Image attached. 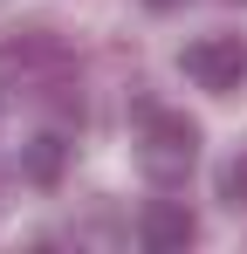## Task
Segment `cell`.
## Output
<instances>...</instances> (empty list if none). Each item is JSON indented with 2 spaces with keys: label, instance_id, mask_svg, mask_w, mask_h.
Instances as JSON below:
<instances>
[{
  "label": "cell",
  "instance_id": "cell-5",
  "mask_svg": "<svg viewBox=\"0 0 247 254\" xmlns=\"http://www.w3.org/2000/svg\"><path fill=\"white\" fill-rule=\"evenodd\" d=\"M48 62H62V42L55 35H21V42H0V69L14 76V69H48Z\"/></svg>",
  "mask_w": 247,
  "mask_h": 254
},
{
  "label": "cell",
  "instance_id": "cell-6",
  "mask_svg": "<svg viewBox=\"0 0 247 254\" xmlns=\"http://www.w3.org/2000/svg\"><path fill=\"white\" fill-rule=\"evenodd\" d=\"M220 199H227V206H247V151L227 158V172H220Z\"/></svg>",
  "mask_w": 247,
  "mask_h": 254
},
{
  "label": "cell",
  "instance_id": "cell-1",
  "mask_svg": "<svg viewBox=\"0 0 247 254\" xmlns=\"http://www.w3.org/2000/svg\"><path fill=\"white\" fill-rule=\"evenodd\" d=\"M179 69L199 89H213V96H234V89L247 83V42L241 35H199V42L179 55Z\"/></svg>",
  "mask_w": 247,
  "mask_h": 254
},
{
  "label": "cell",
  "instance_id": "cell-7",
  "mask_svg": "<svg viewBox=\"0 0 247 254\" xmlns=\"http://www.w3.org/2000/svg\"><path fill=\"white\" fill-rule=\"evenodd\" d=\"M144 7H158V14H172V7H179V0H144Z\"/></svg>",
  "mask_w": 247,
  "mask_h": 254
},
{
  "label": "cell",
  "instance_id": "cell-4",
  "mask_svg": "<svg viewBox=\"0 0 247 254\" xmlns=\"http://www.w3.org/2000/svg\"><path fill=\"white\" fill-rule=\"evenodd\" d=\"M62 172H69V137H55V130L35 137V144L21 151V179L41 186V192H48V186H62Z\"/></svg>",
  "mask_w": 247,
  "mask_h": 254
},
{
  "label": "cell",
  "instance_id": "cell-2",
  "mask_svg": "<svg viewBox=\"0 0 247 254\" xmlns=\"http://www.w3.org/2000/svg\"><path fill=\"white\" fill-rule=\"evenodd\" d=\"M192 151H199V124H192V117H179V110H151V117H144V165L158 172V179L185 172Z\"/></svg>",
  "mask_w": 247,
  "mask_h": 254
},
{
  "label": "cell",
  "instance_id": "cell-8",
  "mask_svg": "<svg viewBox=\"0 0 247 254\" xmlns=\"http://www.w3.org/2000/svg\"><path fill=\"white\" fill-rule=\"evenodd\" d=\"M227 7H247V0H227Z\"/></svg>",
  "mask_w": 247,
  "mask_h": 254
},
{
  "label": "cell",
  "instance_id": "cell-3",
  "mask_svg": "<svg viewBox=\"0 0 247 254\" xmlns=\"http://www.w3.org/2000/svg\"><path fill=\"white\" fill-rule=\"evenodd\" d=\"M137 241L151 254H179L199 241V220H192V206H179V199H151V206L137 213Z\"/></svg>",
  "mask_w": 247,
  "mask_h": 254
}]
</instances>
